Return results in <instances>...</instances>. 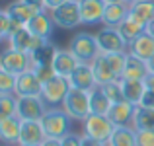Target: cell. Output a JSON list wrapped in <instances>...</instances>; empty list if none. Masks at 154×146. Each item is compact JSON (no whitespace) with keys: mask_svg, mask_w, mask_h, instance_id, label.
<instances>
[{"mask_svg":"<svg viewBox=\"0 0 154 146\" xmlns=\"http://www.w3.org/2000/svg\"><path fill=\"white\" fill-rule=\"evenodd\" d=\"M41 125L47 136L53 138H63L64 135L70 132L72 119L63 107H49L45 111V115L41 117Z\"/></svg>","mask_w":154,"mask_h":146,"instance_id":"6da1fadb","label":"cell"},{"mask_svg":"<svg viewBox=\"0 0 154 146\" xmlns=\"http://www.w3.org/2000/svg\"><path fill=\"white\" fill-rule=\"evenodd\" d=\"M60 107L70 115L72 121H80V123H82V121L92 113V107H90V92L70 88Z\"/></svg>","mask_w":154,"mask_h":146,"instance_id":"7a4b0ae2","label":"cell"},{"mask_svg":"<svg viewBox=\"0 0 154 146\" xmlns=\"http://www.w3.org/2000/svg\"><path fill=\"white\" fill-rule=\"evenodd\" d=\"M68 49L72 51V55L80 62H88V64H92L96 60V56L100 55V47H98V41H96V35L88 33V31H78L70 39Z\"/></svg>","mask_w":154,"mask_h":146,"instance_id":"3957f363","label":"cell"},{"mask_svg":"<svg viewBox=\"0 0 154 146\" xmlns=\"http://www.w3.org/2000/svg\"><path fill=\"white\" fill-rule=\"evenodd\" d=\"M51 18L57 27L60 29H76L82 26V14H80V0H66L59 8L51 10Z\"/></svg>","mask_w":154,"mask_h":146,"instance_id":"277c9868","label":"cell"},{"mask_svg":"<svg viewBox=\"0 0 154 146\" xmlns=\"http://www.w3.org/2000/svg\"><path fill=\"white\" fill-rule=\"evenodd\" d=\"M113 131H115V125L111 123V119L107 115L90 113L82 121V135H88L96 140H102V142H107L111 138Z\"/></svg>","mask_w":154,"mask_h":146,"instance_id":"5b68a950","label":"cell"},{"mask_svg":"<svg viewBox=\"0 0 154 146\" xmlns=\"http://www.w3.org/2000/svg\"><path fill=\"white\" fill-rule=\"evenodd\" d=\"M0 68L20 76L22 72L31 70V55L23 53V51H18V49H12L8 45L2 51V55H0Z\"/></svg>","mask_w":154,"mask_h":146,"instance_id":"8992f818","label":"cell"},{"mask_svg":"<svg viewBox=\"0 0 154 146\" xmlns=\"http://www.w3.org/2000/svg\"><path fill=\"white\" fill-rule=\"evenodd\" d=\"M96 41H98L100 53H105V55H109V53H127L129 49V43L123 39V35L119 33L117 27L103 26L96 33Z\"/></svg>","mask_w":154,"mask_h":146,"instance_id":"52a82bcc","label":"cell"},{"mask_svg":"<svg viewBox=\"0 0 154 146\" xmlns=\"http://www.w3.org/2000/svg\"><path fill=\"white\" fill-rule=\"evenodd\" d=\"M68 90H70V82L68 78H63V76H53L49 82L43 84V92L41 97L45 99L47 107H60L66 97Z\"/></svg>","mask_w":154,"mask_h":146,"instance_id":"ba28073f","label":"cell"},{"mask_svg":"<svg viewBox=\"0 0 154 146\" xmlns=\"http://www.w3.org/2000/svg\"><path fill=\"white\" fill-rule=\"evenodd\" d=\"M47 103L41 96H22L18 97V117L22 121H41L47 111Z\"/></svg>","mask_w":154,"mask_h":146,"instance_id":"9c48e42d","label":"cell"},{"mask_svg":"<svg viewBox=\"0 0 154 146\" xmlns=\"http://www.w3.org/2000/svg\"><path fill=\"white\" fill-rule=\"evenodd\" d=\"M80 64V60L72 55L70 49H59L57 47V53L53 56V70H55L57 76H63V78H68L72 72L76 70V66Z\"/></svg>","mask_w":154,"mask_h":146,"instance_id":"30bf717a","label":"cell"},{"mask_svg":"<svg viewBox=\"0 0 154 146\" xmlns=\"http://www.w3.org/2000/svg\"><path fill=\"white\" fill-rule=\"evenodd\" d=\"M68 82H70V88L84 90V92H90L94 86H98L94 70H92V64H88V62H80L76 66V70L68 76Z\"/></svg>","mask_w":154,"mask_h":146,"instance_id":"8fae6325","label":"cell"},{"mask_svg":"<svg viewBox=\"0 0 154 146\" xmlns=\"http://www.w3.org/2000/svg\"><path fill=\"white\" fill-rule=\"evenodd\" d=\"M43 92V82L33 70H26L18 76V84H16V96H41Z\"/></svg>","mask_w":154,"mask_h":146,"instance_id":"7c38bea8","label":"cell"},{"mask_svg":"<svg viewBox=\"0 0 154 146\" xmlns=\"http://www.w3.org/2000/svg\"><path fill=\"white\" fill-rule=\"evenodd\" d=\"M47 138L43 131L41 121H22V131H20V142L26 146H39Z\"/></svg>","mask_w":154,"mask_h":146,"instance_id":"4fadbf2b","label":"cell"},{"mask_svg":"<svg viewBox=\"0 0 154 146\" xmlns=\"http://www.w3.org/2000/svg\"><path fill=\"white\" fill-rule=\"evenodd\" d=\"M27 27H29V31L35 37H41V39H45V41H49L51 35H53V29H55L57 26L51 18V12L41 10L29 23H27Z\"/></svg>","mask_w":154,"mask_h":146,"instance_id":"5bb4252c","label":"cell"},{"mask_svg":"<svg viewBox=\"0 0 154 146\" xmlns=\"http://www.w3.org/2000/svg\"><path fill=\"white\" fill-rule=\"evenodd\" d=\"M20 131H22V119L18 115L0 119V138L4 144L18 146L20 142Z\"/></svg>","mask_w":154,"mask_h":146,"instance_id":"9a60e30c","label":"cell"},{"mask_svg":"<svg viewBox=\"0 0 154 146\" xmlns=\"http://www.w3.org/2000/svg\"><path fill=\"white\" fill-rule=\"evenodd\" d=\"M127 53L133 55V56H139V59H143V60H148L154 55V37L148 31L140 33L137 39H133V41L129 43Z\"/></svg>","mask_w":154,"mask_h":146,"instance_id":"2e32d148","label":"cell"},{"mask_svg":"<svg viewBox=\"0 0 154 146\" xmlns=\"http://www.w3.org/2000/svg\"><path fill=\"white\" fill-rule=\"evenodd\" d=\"M105 2L103 0H80V14H82V23H102L103 20Z\"/></svg>","mask_w":154,"mask_h":146,"instance_id":"e0dca14e","label":"cell"},{"mask_svg":"<svg viewBox=\"0 0 154 146\" xmlns=\"http://www.w3.org/2000/svg\"><path fill=\"white\" fill-rule=\"evenodd\" d=\"M129 16V4L127 2H115V4H105L103 20L102 23L107 27H117L127 20Z\"/></svg>","mask_w":154,"mask_h":146,"instance_id":"ac0fdd59","label":"cell"},{"mask_svg":"<svg viewBox=\"0 0 154 146\" xmlns=\"http://www.w3.org/2000/svg\"><path fill=\"white\" fill-rule=\"evenodd\" d=\"M6 10H8V14H10L14 20H18L20 23L27 26V23H29L31 20H33L35 16L39 14V12H41V8L31 6V4L23 2V0H16V2L8 4V6H6Z\"/></svg>","mask_w":154,"mask_h":146,"instance_id":"d6986e66","label":"cell"},{"mask_svg":"<svg viewBox=\"0 0 154 146\" xmlns=\"http://www.w3.org/2000/svg\"><path fill=\"white\" fill-rule=\"evenodd\" d=\"M135 107H137V105H133L131 101L123 99V101H119V103H113L111 105L107 117L111 119V123L115 125V127H121V125H131Z\"/></svg>","mask_w":154,"mask_h":146,"instance_id":"ffe728a7","label":"cell"},{"mask_svg":"<svg viewBox=\"0 0 154 146\" xmlns=\"http://www.w3.org/2000/svg\"><path fill=\"white\" fill-rule=\"evenodd\" d=\"M129 16L146 27L154 20V0H139L135 4H129Z\"/></svg>","mask_w":154,"mask_h":146,"instance_id":"44dd1931","label":"cell"},{"mask_svg":"<svg viewBox=\"0 0 154 146\" xmlns=\"http://www.w3.org/2000/svg\"><path fill=\"white\" fill-rule=\"evenodd\" d=\"M92 70H94L96 82H98L100 86H105V84L113 82V80H119L115 76V72L111 70V66H109V62H107V56H105L103 53H100V55L96 56V60L92 62Z\"/></svg>","mask_w":154,"mask_h":146,"instance_id":"7402d4cb","label":"cell"},{"mask_svg":"<svg viewBox=\"0 0 154 146\" xmlns=\"http://www.w3.org/2000/svg\"><path fill=\"white\" fill-rule=\"evenodd\" d=\"M148 74V66L146 60L133 56L127 53V60H125V68H123V76L121 78H129V80H144V76Z\"/></svg>","mask_w":154,"mask_h":146,"instance_id":"603a6c76","label":"cell"},{"mask_svg":"<svg viewBox=\"0 0 154 146\" xmlns=\"http://www.w3.org/2000/svg\"><path fill=\"white\" fill-rule=\"evenodd\" d=\"M111 99L105 94L103 86H94L90 90V107H92V113H98V115H107L109 109H111Z\"/></svg>","mask_w":154,"mask_h":146,"instance_id":"cb8c5ba5","label":"cell"},{"mask_svg":"<svg viewBox=\"0 0 154 146\" xmlns=\"http://www.w3.org/2000/svg\"><path fill=\"white\" fill-rule=\"evenodd\" d=\"M121 86H123V94L125 99L131 101L133 105H140L143 101V96L146 92V86H144L143 80H129V78H119Z\"/></svg>","mask_w":154,"mask_h":146,"instance_id":"d4e9b609","label":"cell"},{"mask_svg":"<svg viewBox=\"0 0 154 146\" xmlns=\"http://www.w3.org/2000/svg\"><path fill=\"white\" fill-rule=\"evenodd\" d=\"M33 39H35V35L29 31V27L23 26V27H20V29H16L14 33L8 37V45L12 49H18V51L29 53L31 45H33Z\"/></svg>","mask_w":154,"mask_h":146,"instance_id":"484cf974","label":"cell"},{"mask_svg":"<svg viewBox=\"0 0 154 146\" xmlns=\"http://www.w3.org/2000/svg\"><path fill=\"white\" fill-rule=\"evenodd\" d=\"M109 142H111V146H137V131L133 129V125L115 127Z\"/></svg>","mask_w":154,"mask_h":146,"instance_id":"4316f807","label":"cell"},{"mask_svg":"<svg viewBox=\"0 0 154 146\" xmlns=\"http://www.w3.org/2000/svg\"><path fill=\"white\" fill-rule=\"evenodd\" d=\"M135 131H144V129H154V109L144 107V105H137L135 113H133L131 121Z\"/></svg>","mask_w":154,"mask_h":146,"instance_id":"83f0119b","label":"cell"},{"mask_svg":"<svg viewBox=\"0 0 154 146\" xmlns=\"http://www.w3.org/2000/svg\"><path fill=\"white\" fill-rule=\"evenodd\" d=\"M117 29H119V33L123 35L125 41L131 43L133 39H137L140 33H144V31H146V27H144L143 23H139L137 20H133L131 16H127V20H125L121 26H117Z\"/></svg>","mask_w":154,"mask_h":146,"instance_id":"f1b7e54d","label":"cell"},{"mask_svg":"<svg viewBox=\"0 0 154 146\" xmlns=\"http://www.w3.org/2000/svg\"><path fill=\"white\" fill-rule=\"evenodd\" d=\"M55 53H57V47L53 45V43L45 41V45L41 49H37L35 53H31V68L37 66V64H51Z\"/></svg>","mask_w":154,"mask_h":146,"instance_id":"f546056e","label":"cell"},{"mask_svg":"<svg viewBox=\"0 0 154 146\" xmlns=\"http://www.w3.org/2000/svg\"><path fill=\"white\" fill-rule=\"evenodd\" d=\"M18 115V96L16 94H0V119Z\"/></svg>","mask_w":154,"mask_h":146,"instance_id":"4dcf8cb0","label":"cell"},{"mask_svg":"<svg viewBox=\"0 0 154 146\" xmlns=\"http://www.w3.org/2000/svg\"><path fill=\"white\" fill-rule=\"evenodd\" d=\"M18 76L0 68V94H16Z\"/></svg>","mask_w":154,"mask_h":146,"instance_id":"1f68e13d","label":"cell"},{"mask_svg":"<svg viewBox=\"0 0 154 146\" xmlns=\"http://www.w3.org/2000/svg\"><path fill=\"white\" fill-rule=\"evenodd\" d=\"M12 31H14V18H12V16L8 14V10L4 8V10L0 12V39L8 41Z\"/></svg>","mask_w":154,"mask_h":146,"instance_id":"d6a6232c","label":"cell"},{"mask_svg":"<svg viewBox=\"0 0 154 146\" xmlns=\"http://www.w3.org/2000/svg\"><path fill=\"white\" fill-rule=\"evenodd\" d=\"M105 94L111 99V103H119V101L125 99V94H123V86H121V80H113V82L105 84L103 86Z\"/></svg>","mask_w":154,"mask_h":146,"instance_id":"836d02e7","label":"cell"},{"mask_svg":"<svg viewBox=\"0 0 154 146\" xmlns=\"http://www.w3.org/2000/svg\"><path fill=\"white\" fill-rule=\"evenodd\" d=\"M31 70H33L35 74L39 76V80H41L43 84H45V82H49V80L53 78V76H57L51 64H37V66H33Z\"/></svg>","mask_w":154,"mask_h":146,"instance_id":"e575fe53","label":"cell"},{"mask_svg":"<svg viewBox=\"0 0 154 146\" xmlns=\"http://www.w3.org/2000/svg\"><path fill=\"white\" fill-rule=\"evenodd\" d=\"M137 146H154V129L137 131Z\"/></svg>","mask_w":154,"mask_h":146,"instance_id":"d590c367","label":"cell"},{"mask_svg":"<svg viewBox=\"0 0 154 146\" xmlns=\"http://www.w3.org/2000/svg\"><path fill=\"white\" fill-rule=\"evenodd\" d=\"M60 144L63 146H82V135H76V132H68L60 138Z\"/></svg>","mask_w":154,"mask_h":146,"instance_id":"8d00e7d4","label":"cell"},{"mask_svg":"<svg viewBox=\"0 0 154 146\" xmlns=\"http://www.w3.org/2000/svg\"><path fill=\"white\" fill-rule=\"evenodd\" d=\"M140 105H144V107H150V109H154V92H150V90H146V92H144V96H143V101H140Z\"/></svg>","mask_w":154,"mask_h":146,"instance_id":"74e56055","label":"cell"},{"mask_svg":"<svg viewBox=\"0 0 154 146\" xmlns=\"http://www.w3.org/2000/svg\"><path fill=\"white\" fill-rule=\"evenodd\" d=\"M82 146H105V142L96 140V138H92V136H88V135H82Z\"/></svg>","mask_w":154,"mask_h":146,"instance_id":"f35d334b","label":"cell"},{"mask_svg":"<svg viewBox=\"0 0 154 146\" xmlns=\"http://www.w3.org/2000/svg\"><path fill=\"white\" fill-rule=\"evenodd\" d=\"M66 0H45V10L47 12H51V10H55V8H59L60 4H64Z\"/></svg>","mask_w":154,"mask_h":146,"instance_id":"ab89813d","label":"cell"},{"mask_svg":"<svg viewBox=\"0 0 154 146\" xmlns=\"http://www.w3.org/2000/svg\"><path fill=\"white\" fill-rule=\"evenodd\" d=\"M144 86H146V90H150V92H154V74L152 72H148L146 76H144Z\"/></svg>","mask_w":154,"mask_h":146,"instance_id":"60d3db41","label":"cell"},{"mask_svg":"<svg viewBox=\"0 0 154 146\" xmlns=\"http://www.w3.org/2000/svg\"><path fill=\"white\" fill-rule=\"evenodd\" d=\"M39 146H63L60 144V138H53V136H47Z\"/></svg>","mask_w":154,"mask_h":146,"instance_id":"b9f144b4","label":"cell"},{"mask_svg":"<svg viewBox=\"0 0 154 146\" xmlns=\"http://www.w3.org/2000/svg\"><path fill=\"white\" fill-rule=\"evenodd\" d=\"M23 2H27V4H31V6H37V8H41V10H45V0H23Z\"/></svg>","mask_w":154,"mask_h":146,"instance_id":"7bdbcfd3","label":"cell"},{"mask_svg":"<svg viewBox=\"0 0 154 146\" xmlns=\"http://www.w3.org/2000/svg\"><path fill=\"white\" fill-rule=\"evenodd\" d=\"M146 66H148V72H152V74H154V55L146 60Z\"/></svg>","mask_w":154,"mask_h":146,"instance_id":"ee69618b","label":"cell"},{"mask_svg":"<svg viewBox=\"0 0 154 146\" xmlns=\"http://www.w3.org/2000/svg\"><path fill=\"white\" fill-rule=\"evenodd\" d=\"M146 31H148V33H150L152 37H154V20H152V22H150V23L146 26Z\"/></svg>","mask_w":154,"mask_h":146,"instance_id":"f6af8a7d","label":"cell"},{"mask_svg":"<svg viewBox=\"0 0 154 146\" xmlns=\"http://www.w3.org/2000/svg\"><path fill=\"white\" fill-rule=\"evenodd\" d=\"M105 4H115V2H125V0H103Z\"/></svg>","mask_w":154,"mask_h":146,"instance_id":"bcb514c9","label":"cell"},{"mask_svg":"<svg viewBox=\"0 0 154 146\" xmlns=\"http://www.w3.org/2000/svg\"><path fill=\"white\" fill-rule=\"evenodd\" d=\"M127 4H135V2H139V0H125Z\"/></svg>","mask_w":154,"mask_h":146,"instance_id":"7dc6e473","label":"cell"},{"mask_svg":"<svg viewBox=\"0 0 154 146\" xmlns=\"http://www.w3.org/2000/svg\"><path fill=\"white\" fill-rule=\"evenodd\" d=\"M18 146H26V144H18Z\"/></svg>","mask_w":154,"mask_h":146,"instance_id":"c3c4849f","label":"cell"},{"mask_svg":"<svg viewBox=\"0 0 154 146\" xmlns=\"http://www.w3.org/2000/svg\"><path fill=\"white\" fill-rule=\"evenodd\" d=\"M4 146H10V144H4Z\"/></svg>","mask_w":154,"mask_h":146,"instance_id":"681fc988","label":"cell"}]
</instances>
